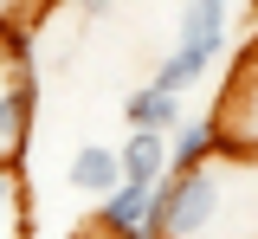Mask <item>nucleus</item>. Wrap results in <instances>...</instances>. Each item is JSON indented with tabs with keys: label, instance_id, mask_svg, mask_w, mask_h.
Instances as JSON below:
<instances>
[{
	"label": "nucleus",
	"instance_id": "f257e3e1",
	"mask_svg": "<svg viewBox=\"0 0 258 239\" xmlns=\"http://www.w3.org/2000/svg\"><path fill=\"white\" fill-rule=\"evenodd\" d=\"M226 123V136L258 149V39L245 45V58H239V78H232V91H226V110H213Z\"/></svg>",
	"mask_w": 258,
	"mask_h": 239
},
{
	"label": "nucleus",
	"instance_id": "f03ea898",
	"mask_svg": "<svg viewBox=\"0 0 258 239\" xmlns=\"http://www.w3.org/2000/svg\"><path fill=\"white\" fill-rule=\"evenodd\" d=\"M26 123H32V65H13L0 84V162H20Z\"/></svg>",
	"mask_w": 258,
	"mask_h": 239
},
{
	"label": "nucleus",
	"instance_id": "7ed1b4c3",
	"mask_svg": "<svg viewBox=\"0 0 258 239\" xmlns=\"http://www.w3.org/2000/svg\"><path fill=\"white\" fill-rule=\"evenodd\" d=\"M64 181H71V194L103 201L110 188H123V155H116V149H103V142H84V149L64 162Z\"/></svg>",
	"mask_w": 258,
	"mask_h": 239
},
{
	"label": "nucleus",
	"instance_id": "20e7f679",
	"mask_svg": "<svg viewBox=\"0 0 258 239\" xmlns=\"http://www.w3.org/2000/svg\"><path fill=\"white\" fill-rule=\"evenodd\" d=\"M149 201H155V188H136V181H123V188H110L103 201H97V226L110 239H129V233H149Z\"/></svg>",
	"mask_w": 258,
	"mask_h": 239
},
{
	"label": "nucleus",
	"instance_id": "39448f33",
	"mask_svg": "<svg viewBox=\"0 0 258 239\" xmlns=\"http://www.w3.org/2000/svg\"><path fill=\"white\" fill-rule=\"evenodd\" d=\"M174 45H187V52L207 58V65H220V52H226V0H187Z\"/></svg>",
	"mask_w": 258,
	"mask_h": 239
},
{
	"label": "nucleus",
	"instance_id": "423d86ee",
	"mask_svg": "<svg viewBox=\"0 0 258 239\" xmlns=\"http://www.w3.org/2000/svg\"><path fill=\"white\" fill-rule=\"evenodd\" d=\"M123 155V181L136 188H161V174L174 162V149H168V130H129V142L116 149Z\"/></svg>",
	"mask_w": 258,
	"mask_h": 239
},
{
	"label": "nucleus",
	"instance_id": "0eeeda50",
	"mask_svg": "<svg viewBox=\"0 0 258 239\" xmlns=\"http://www.w3.org/2000/svg\"><path fill=\"white\" fill-rule=\"evenodd\" d=\"M220 136H226L220 116H187V123H174V130H168V149H174L168 168H200V162H213V155H220Z\"/></svg>",
	"mask_w": 258,
	"mask_h": 239
},
{
	"label": "nucleus",
	"instance_id": "6e6552de",
	"mask_svg": "<svg viewBox=\"0 0 258 239\" xmlns=\"http://www.w3.org/2000/svg\"><path fill=\"white\" fill-rule=\"evenodd\" d=\"M123 123L129 130H174V123H181V97L161 91L155 78H149V84H136L123 97Z\"/></svg>",
	"mask_w": 258,
	"mask_h": 239
},
{
	"label": "nucleus",
	"instance_id": "1a4fd4ad",
	"mask_svg": "<svg viewBox=\"0 0 258 239\" xmlns=\"http://www.w3.org/2000/svg\"><path fill=\"white\" fill-rule=\"evenodd\" d=\"M207 71H213V65H207L200 52H187V45H174V52H168V58L155 65V84H161V91H174V97H187V91L200 84V78H207Z\"/></svg>",
	"mask_w": 258,
	"mask_h": 239
},
{
	"label": "nucleus",
	"instance_id": "9d476101",
	"mask_svg": "<svg viewBox=\"0 0 258 239\" xmlns=\"http://www.w3.org/2000/svg\"><path fill=\"white\" fill-rule=\"evenodd\" d=\"M0 239H20V168L0 162Z\"/></svg>",
	"mask_w": 258,
	"mask_h": 239
},
{
	"label": "nucleus",
	"instance_id": "9b49d317",
	"mask_svg": "<svg viewBox=\"0 0 258 239\" xmlns=\"http://www.w3.org/2000/svg\"><path fill=\"white\" fill-rule=\"evenodd\" d=\"M0 13H7V20H20V26H26L32 13H39V0H0Z\"/></svg>",
	"mask_w": 258,
	"mask_h": 239
},
{
	"label": "nucleus",
	"instance_id": "f8f14e48",
	"mask_svg": "<svg viewBox=\"0 0 258 239\" xmlns=\"http://www.w3.org/2000/svg\"><path fill=\"white\" fill-rule=\"evenodd\" d=\"M71 7H78V13H91V20H97V13H110L116 0H71Z\"/></svg>",
	"mask_w": 258,
	"mask_h": 239
},
{
	"label": "nucleus",
	"instance_id": "ddd939ff",
	"mask_svg": "<svg viewBox=\"0 0 258 239\" xmlns=\"http://www.w3.org/2000/svg\"><path fill=\"white\" fill-rule=\"evenodd\" d=\"M71 239H110V233H103L97 220H84V226H78V233H71Z\"/></svg>",
	"mask_w": 258,
	"mask_h": 239
}]
</instances>
